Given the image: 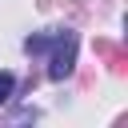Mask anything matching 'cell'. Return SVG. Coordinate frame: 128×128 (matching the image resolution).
Returning a JSON list of instances; mask_svg holds the SVG:
<instances>
[{
  "label": "cell",
  "mask_w": 128,
  "mask_h": 128,
  "mask_svg": "<svg viewBox=\"0 0 128 128\" xmlns=\"http://www.w3.org/2000/svg\"><path fill=\"white\" fill-rule=\"evenodd\" d=\"M48 48H52L48 76H52V80H64V76H72V64H76V36H72V32H56Z\"/></svg>",
  "instance_id": "6da1fadb"
},
{
  "label": "cell",
  "mask_w": 128,
  "mask_h": 128,
  "mask_svg": "<svg viewBox=\"0 0 128 128\" xmlns=\"http://www.w3.org/2000/svg\"><path fill=\"white\" fill-rule=\"evenodd\" d=\"M12 72H0V104H8V96H12Z\"/></svg>",
  "instance_id": "7a4b0ae2"
}]
</instances>
